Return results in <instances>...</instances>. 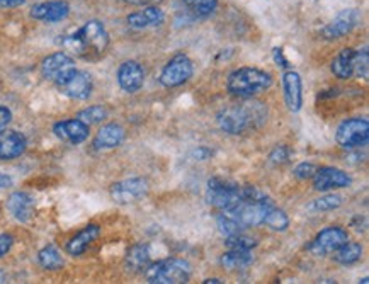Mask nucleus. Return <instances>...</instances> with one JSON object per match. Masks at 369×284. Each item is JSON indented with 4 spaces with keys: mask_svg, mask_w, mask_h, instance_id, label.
I'll list each match as a JSON object with an SVG mask.
<instances>
[{
    "mask_svg": "<svg viewBox=\"0 0 369 284\" xmlns=\"http://www.w3.org/2000/svg\"><path fill=\"white\" fill-rule=\"evenodd\" d=\"M283 87H284V100L286 106L291 112H298L303 106V87L301 77L296 72L289 70L283 75Z\"/></svg>",
    "mask_w": 369,
    "mask_h": 284,
    "instance_id": "a211bd4d",
    "label": "nucleus"
},
{
    "mask_svg": "<svg viewBox=\"0 0 369 284\" xmlns=\"http://www.w3.org/2000/svg\"><path fill=\"white\" fill-rule=\"evenodd\" d=\"M361 23V12L358 9H346L337 17H333L330 23L325 26L322 36L325 39H338L344 38L346 34H349L353 29Z\"/></svg>",
    "mask_w": 369,
    "mask_h": 284,
    "instance_id": "9b49d317",
    "label": "nucleus"
},
{
    "mask_svg": "<svg viewBox=\"0 0 369 284\" xmlns=\"http://www.w3.org/2000/svg\"><path fill=\"white\" fill-rule=\"evenodd\" d=\"M77 117L89 126L97 125V123H102V121L107 117V109L102 106H90L84 109V111H80L79 115H77Z\"/></svg>",
    "mask_w": 369,
    "mask_h": 284,
    "instance_id": "7c9ffc66",
    "label": "nucleus"
},
{
    "mask_svg": "<svg viewBox=\"0 0 369 284\" xmlns=\"http://www.w3.org/2000/svg\"><path fill=\"white\" fill-rule=\"evenodd\" d=\"M150 284H182L191 278V265L184 259H164L145 269Z\"/></svg>",
    "mask_w": 369,
    "mask_h": 284,
    "instance_id": "20e7f679",
    "label": "nucleus"
},
{
    "mask_svg": "<svg viewBox=\"0 0 369 284\" xmlns=\"http://www.w3.org/2000/svg\"><path fill=\"white\" fill-rule=\"evenodd\" d=\"M337 143L342 148L353 150V148L366 147L369 140V123L364 117H353L347 120L337 128Z\"/></svg>",
    "mask_w": 369,
    "mask_h": 284,
    "instance_id": "423d86ee",
    "label": "nucleus"
},
{
    "mask_svg": "<svg viewBox=\"0 0 369 284\" xmlns=\"http://www.w3.org/2000/svg\"><path fill=\"white\" fill-rule=\"evenodd\" d=\"M58 89L62 90L65 95H68L70 99L77 100H84L92 94L94 89V82L92 77L89 75L87 72H82V70H75L63 84L58 85Z\"/></svg>",
    "mask_w": 369,
    "mask_h": 284,
    "instance_id": "f8f14e48",
    "label": "nucleus"
},
{
    "mask_svg": "<svg viewBox=\"0 0 369 284\" xmlns=\"http://www.w3.org/2000/svg\"><path fill=\"white\" fill-rule=\"evenodd\" d=\"M264 225H267L269 228L274 231H284L289 226V218L283 209H277L276 206H272L269 209L266 220H264Z\"/></svg>",
    "mask_w": 369,
    "mask_h": 284,
    "instance_id": "c756f323",
    "label": "nucleus"
},
{
    "mask_svg": "<svg viewBox=\"0 0 369 284\" xmlns=\"http://www.w3.org/2000/svg\"><path fill=\"white\" fill-rule=\"evenodd\" d=\"M266 104L250 98H245L242 102L225 107L218 115L220 128L228 135H240L247 130H257L266 123Z\"/></svg>",
    "mask_w": 369,
    "mask_h": 284,
    "instance_id": "f257e3e1",
    "label": "nucleus"
},
{
    "mask_svg": "<svg viewBox=\"0 0 369 284\" xmlns=\"http://www.w3.org/2000/svg\"><path fill=\"white\" fill-rule=\"evenodd\" d=\"M24 0H0V6L2 7H17L23 6Z\"/></svg>",
    "mask_w": 369,
    "mask_h": 284,
    "instance_id": "79ce46f5",
    "label": "nucleus"
},
{
    "mask_svg": "<svg viewBox=\"0 0 369 284\" xmlns=\"http://www.w3.org/2000/svg\"><path fill=\"white\" fill-rule=\"evenodd\" d=\"M193 62L189 60V56L176 55L160 73V84L164 87H179L193 77Z\"/></svg>",
    "mask_w": 369,
    "mask_h": 284,
    "instance_id": "6e6552de",
    "label": "nucleus"
},
{
    "mask_svg": "<svg viewBox=\"0 0 369 284\" xmlns=\"http://www.w3.org/2000/svg\"><path fill=\"white\" fill-rule=\"evenodd\" d=\"M70 14V6L63 0H53V2L38 4L31 9V17L45 23H58Z\"/></svg>",
    "mask_w": 369,
    "mask_h": 284,
    "instance_id": "f3484780",
    "label": "nucleus"
},
{
    "mask_svg": "<svg viewBox=\"0 0 369 284\" xmlns=\"http://www.w3.org/2000/svg\"><path fill=\"white\" fill-rule=\"evenodd\" d=\"M12 243H14V238H12V235L9 233H2L0 235V259H2L6 253L11 251Z\"/></svg>",
    "mask_w": 369,
    "mask_h": 284,
    "instance_id": "e433bc0d",
    "label": "nucleus"
},
{
    "mask_svg": "<svg viewBox=\"0 0 369 284\" xmlns=\"http://www.w3.org/2000/svg\"><path fill=\"white\" fill-rule=\"evenodd\" d=\"M7 208L16 220L26 223L34 215V199L28 192H14L7 201Z\"/></svg>",
    "mask_w": 369,
    "mask_h": 284,
    "instance_id": "6ab92c4d",
    "label": "nucleus"
},
{
    "mask_svg": "<svg viewBox=\"0 0 369 284\" xmlns=\"http://www.w3.org/2000/svg\"><path fill=\"white\" fill-rule=\"evenodd\" d=\"M346 242H349V235L346 230L338 228V226H330L325 228L316 235L314 242L308 246L310 252L314 256H327V253H333L338 247L344 246Z\"/></svg>",
    "mask_w": 369,
    "mask_h": 284,
    "instance_id": "9d476101",
    "label": "nucleus"
},
{
    "mask_svg": "<svg viewBox=\"0 0 369 284\" xmlns=\"http://www.w3.org/2000/svg\"><path fill=\"white\" fill-rule=\"evenodd\" d=\"M38 259H40V264L43 265V268L48 270H56V269L63 268L62 253H60L58 248L53 246H48L45 248H41Z\"/></svg>",
    "mask_w": 369,
    "mask_h": 284,
    "instance_id": "c85d7f7f",
    "label": "nucleus"
},
{
    "mask_svg": "<svg viewBox=\"0 0 369 284\" xmlns=\"http://www.w3.org/2000/svg\"><path fill=\"white\" fill-rule=\"evenodd\" d=\"M143 82H145V72L140 63L133 62V60L121 63L118 68V84L124 93H138L143 87Z\"/></svg>",
    "mask_w": 369,
    "mask_h": 284,
    "instance_id": "2eb2a0df",
    "label": "nucleus"
},
{
    "mask_svg": "<svg viewBox=\"0 0 369 284\" xmlns=\"http://www.w3.org/2000/svg\"><path fill=\"white\" fill-rule=\"evenodd\" d=\"M216 225H218V230L225 235V237H230V235H235V233H240V231H244V226L238 223L237 218L233 216L228 209H221L220 215L216 216Z\"/></svg>",
    "mask_w": 369,
    "mask_h": 284,
    "instance_id": "cd10ccee",
    "label": "nucleus"
},
{
    "mask_svg": "<svg viewBox=\"0 0 369 284\" xmlns=\"http://www.w3.org/2000/svg\"><path fill=\"white\" fill-rule=\"evenodd\" d=\"M206 199L211 206L221 209H230L237 206L244 199V189L235 182L227 181V179L215 177L208 182Z\"/></svg>",
    "mask_w": 369,
    "mask_h": 284,
    "instance_id": "39448f33",
    "label": "nucleus"
},
{
    "mask_svg": "<svg viewBox=\"0 0 369 284\" xmlns=\"http://www.w3.org/2000/svg\"><path fill=\"white\" fill-rule=\"evenodd\" d=\"M124 140V128L123 126L109 123L102 126L99 133L94 138V148L95 150H109V148H116L123 143Z\"/></svg>",
    "mask_w": 369,
    "mask_h": 284,
    "instance_id": "aec40b11",
    "label": "nucleus"
},
{
    "mask_svg": "<svg viewBox=\"0 0 369 284\" xmlns=\"http://www.w3.org/2000/svg\"><path fill=\"white\" fill-rule=\"evenodd\" d=\"M53 131L62 142L70 143V145H80L89 138V125H85L79 117L60 121L53 126Z\"/></svg>",
    "mask_w": 369,
    "mask_h": 284,
    "instance_id": "4468645a",
    "label": "nucleus"
},
{
    "mask_svg": "<svg viewBox=\"0 0 369 284\" xmlns=\"http://www.w3.org/2000/svg\"><path fill=\"white\" fill-rule=\"evenodd\" d=\"M11 120H12V112L9 111L6 106H0V131L7 128V125L11 123Z\"/></svg>",
    "mask_w": 369,
    "mask_h": 284,
    "instance_id": "4c0bfd02",
    "label": "nucleus"
},
{
    "mask_svg": "<svg viewBox=\"0 0 369 284\" xmlns=\"http://www.w3.org/2000/svg\"><path fill=\"white\" fill-rule=\"evenodd\" d=\"M269 159H271L272 164H276V165L286 164V162H288V159H289V150L283 145L276 147L274 150H272V154H271V157H269Z\"/></svg>",
    "mask_w": 369,
    "mask_h": 284,
    "instance_id": "c9c22d12",
    "label": "nucleus"
},
{
    "mask_svg": "<svg viewBox=\"0 0 369 284\" xmlns=\"http://www.w3.org/2000/svg\"><path fill=\"white\" fill-rule=\"evenodd\" d=\"M75 70L77 68L73 58L70 55L63 53V51L50 55L48 58L43 60V65H41L43 77L48 78V80H51L56 85L63 84V82L67 80Z\"/></svg>",
    "mask_w": 369,
    "mask_h": 284,
    "instance_id": "0eeeda50",
    "label": "nucleus"
},
{
    "mask_svg": "<svg viewBox=\"0 0 369 284\" xmlns=\"http://www.w3.org/2000/svg\"><path fill=\"white\" fill-rule=\"evenodd\" d=\"M353 179H351L344 170L336 167H322L316 169L314 174V187L316 191H330V189H341V187L351 186Z\"/></svg>",
    "mask_w": 369,
    "mask_h": 284,
    "instance_id": "ddd939ff",
    "label": "nucleus"
},
{
    "mask_svg": "<svg viewBox=\"0 0 369 284\" xmlns=\"http://www.w3.org/2000/svg\"><path fill=\"white\" fill-rule=\"evenodd\" d=\"M164 23V12L157 9V6H149L143 11L133 12L128 16V24L133 29H146L155 28Z\"/></svg>",
    "mask_w": 369,
    "mask_h": 284,
    "instance_id": "412c9836",
    "label": "nucleus"
},
{
    "mask_svg": "<svg viewBox=\"0 0 369 284\" xmlns=\"http://www.w3.org/2000/svg\"><path fill=\"white\" fill-rule=\"evenodd\" d=\"M342 204V198L337 194H327L323 198L315 199L314 203L308 206L310 211H332V209H337Z\"/></svg>",
    "mask_w": 369,
    "mask_h": 284,
    "instance_id": "2f4dec72",
    "label": "nucleus"
},
{
    "mask_svg": "<svg viewBox=\"0 0 369 284\" xmlns=\"http://www.w3.org/2000/svg\"><path fill=\"white\" fill-rule=\"evenodd\" d=\"M355 53H358V51L353 50V48H344V50H342L332 62L333 75L338 78H344V80L346 78L354 77Z\"/></svg>",
    "mask_w": 369,
    "mask_h": 284,
    "instance_id": "5701e85b",
    "label": "nucleus"
},
{
    "mask_svg": "<svg viewBox=\"0 0 369 284\" xmlns=\"http://www.w3.org/2000/svg\"><path fill=\"white\" fill-rule=\"evenodd\" d=\"M0 283H6V276H4V273H0Z\"/></svg>",
    "mask_w": 369,
    "mask_h": 284,
    "instance_id": "c03bdc74",
    "label": "nucleus"
},
{
    "mask_svg": "<svg viewBox=\"0 0 369 284\" xmlns=\"http://www.w3.org/2000/svg\"><path fill=\"white\" fill-rule=\"evenodd\" d=\"M28 148V140L19 131H0V160H14Z\"/></svg>",
    "mask_w": 369,
    "mask_h": 284,
    "instance_id": "dca6fc26",
    "label": "nucleus"
},
{
    "mask_svg": "<svg viewBox=\"0 0 369 284\" xmlns=\"http://www.w3.org/2000/svg\"><path fill=\"white\" fill-rule=\"evenodd\" d=\"M316 167L314 164H310V162H303V164H299L296 169H294V177L299 179V181H306V179H311L314 177Z\"/></svg>",
    "mask_w": 369,
    "mask_h": 284,
    "instance_id": "f704fd0d",
    "label": "nucleus"
},
{
    "mask_svg": "<svg viewBox=\"0 0 369 284\" xmlns=\"http://www.w3.org/2000/svg\"><path fill=\"white\" fill-rule=\"evenodd\" d=\"M182 4L193 17H208L215 12L218 0H182Z\"/></svg>",
    "mask_w": 369,
    "mask_h": 284,
    "instance_id": "bb28decb",
    "label": "nucleus"
},
{
    "mask_svg": "<svg viewBox=\"0 0 369 284\" xmlns=\"http://www.w3.org/2000/svg\"><path fill=\"white\" fill-rule=\"evenodd\" d=\"M12 186V179L6 176V174L0 172V189H6V187Z\"/></svg>",
    "mask_w": 369,
    "mask_h": 284,
    "instance_id": "a19ab883",
    "label": "nucleus"
},
{
    "mask_svg": "<svg viewBox=\"0 0 369 284\" xmlns=\"http://www.w3.org/2000/svg\"><path fill=\"white\" fill-rule=\"evenodd\" d=\"M126 4H132V6H157V4L162 2V0H123Z\"/></svg>",
    "mask_w": 369,
    "mask_h": 284,
    "instance_id": "ea45409f",
    "label": "nucleus"
},
{
    "mask_svg": "<svg viewBox=\"0 0 369 284\" xmlns=\"http://www.w3.org/2000/svg\"><path fill=\"white\" fill-rule=\"evenodd\" d=\"M369 73V53L366 48H363L361 51L355 53V68H354V77L359 78H368Z\"/></svg>",
    "mask_w": 369,
    "mask_h": 284,
    "instance_id": "72a5a7b5",
    "label": "nucleus"
},
{
    "mask_svg": "<svg viewBox=\"0 0 369 284\" xmlns=\"http://www.w3.org/2000/svg\"><path fill=\"white\" fill-rule=\"evenodd\" d=\"M272 55H274L276 63L279 65V67H283V68H288V67H289L288 60L284 58V53H283V50H281V48H274V51H272Z\"/></svg>",
    "mask_w": 369,
    "mask_h": 284,
    "instance_id": "58836bf2",
    "label": "nucleus"
},
{
    "mask_svg": "<svg viewBox=\"0 0 369 284\" xmlns=\"http://www.w3.org/2000/svg\"><path fill=\"white\" fill-rule=\"evenodd\" d=\"M107 45H109V36L99 21H89L63 39V46L70 53L89 60L101 56L106 51Z\"/></svg>",
    "mask_w": 369,
    "mask_h": 284,
    "instance_id": "f03ea898",
    "label": "nucleus"
},
{
    "mask_svg": "<svg viewBox=\"0 0 369 284\" xmlns=\"http://www.w3.org/2000/svg\"><path fill=\"white\" fill-rule=\"evenodd\" d=\"M111 198L119 204L137 203L149 194V182L141 177L124 179L111 186Z\"/></svg>",
    "mask_w": 369,
    "mask_h": 284,
    "instance_id": "1a4fd4ad",
    "label": "nucleus"
},
{
    "mask_svg": "<svg viewBox=\"0 0 369 284\" xmlns=\"http://www.w3.org/2000/svg\"><path fill=\"white\" fill-rule=\"evenodd\" d=\"M151 253L149 246H134L126 256V264L133 270H145L150 265Z\"/></svg>",
    "mask_w": 369,
    "mask_h": 284,
    "instance_id": "393cba45",
    "label": "nucleus"
},
{
    "mask_svg": "<svg viewBox=\"0 0 369 284\" xmlns=\"http://www.w3.org/2000/svg\"><path fill=\"white\" fill-rule=\"evenodd\" d=\"M220 284L221 281H220V279H206V281H205V284Z\"/></svg>",
    "mask_w": 369,
    "mask_h": 284,
    "instance_id": "37998d69",
    "label": "nucleus"
},
{
    "mask_svg": "<svg viewBox=\"0 0 369 284\" xmlns=\"http://www.w3.org/2000/svg\"><path fill=\"white\" fill-rule=\"evenodd\" d=\"M220 262L228 270L245 269L254 262V256H252L250 251H244V248H230V252L223 253Z\"/></svg>",
    "mask_w": 369,
    "mask_h": 284,
    "instance_id": "b1692460",
    "label": "nucleus"
},
{
    "mask_svg": "<svg viewBox=\"0 0 369 284\" xmlns=\"http://www.w3.org/2000/svg\"><path fill=\"white\" fill-rule=\"evenodd\" d=\"M99 233H101V228L97 225H87L84 230L79 231V233L73 237L70 242L67 243V252L70 256H82L87 251V247L97 240Z\"/></svg>",
    "mask_w": 369,
    "mask_h": 284,
    "instance_id": "4be33fe9",
    "label": "nucleus"
},
{
    "mask_svg": "<svg viewBox=\"0 0 369 284\" xmlns=\"http://www.w3.org/2000/svg\"><path fill=\"white\" fill-rule=\"evenodd\" d=\"M361 256H363V247L359 246V243H353V242H346L344 246L338 247L337 251L333 252V259L342 265L354 264V262L361 259Z\"/></svg>",
    "mask_w": 369,
    "mask_h": 284,
    "instance_id": "a878e982",
    "label": "nucleus"
},
{
    "mask_svg": "<svg viewBox=\"0 0 369 284\" xmlns=\"http://www.w3.org/2000/svg\"><path fill=\"white\" fill-rule=\"evenodd\" d=\"M272 85V77L267 72L259 68H238L230 73L227 87L230 94L237 98H252V95L264 93Z\"/></svg>",
    "mask_w": 369,
    "mask_h": 284,
    "instance_id": "7ed1b4c3",
    "label": "nucleus"
},
{
    "mask_svg": "<svg viewBox=\"0 0 369 284\" xmlns=\"http://www.w3.org/2000/svg\"><path fill=\"white\" fill-rule=\"evenodd\" d=\"M225 246L228 248H244V251H252V248L257 246V240L254 237H249V235H245L244 231H240V233L227 237V240H225Z\"/></svg>",
    "mask_w": 369,
    "mask_h": 284,
    "instance_id": "473e14b6",
    "label": "nucleus"
}]
</instances>
